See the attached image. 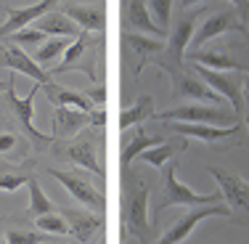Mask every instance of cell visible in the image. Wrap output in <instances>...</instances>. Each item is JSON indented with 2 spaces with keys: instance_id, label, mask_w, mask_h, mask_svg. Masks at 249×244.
<instances>
[{
  "instance_id": "484cf974",
  "label": "cell",
  "mask_w": 249,
  "mask_h": 244,
  "mask_svg": "<svg viewBox=\"0 0 249 244\" xmlns=\"http://www.w3.org/2000/svg\"><path fill=\"white\" fill-rule=\"evenodd\" d=\"M157 144H162V141H159V138H151V135L146 133L143 128H138L133 138L124 141V149H122V165H124V168H130V165L135 162V157H141V154H143L146 149H151V146H157Z\"/></svg>"
},
{
  "instance_id": "9a60e30c",
  "label": "cell",
  "mask_w": 249,
  "mask_h": 244,
  "mask_svg": "<svg viewBox=\"0 0 249 244\" xmlns=\"http://www.w3.org/2000/svg\"><path fill=\"white\" fill-rule=\"evenodd\" d=\"M196 16L194 11L178 16L173 21V32H170V40H167V53L175 58L178 64L186 61V51H188V43L194 40V27H196Z\"/></svg>"
},
{
  "instance_id": "d6a6232c",
  "label": "cell",
  "mask_w": 249,
  "mask_h": 244,
  "mask_svg": "<svg viewBox=\"0 0 249 244\" xmlns=\"http://www.w3.org/2000/svg\"><path fill=\"white\" fill-rule=\"evenodd\" d=\"M27 181H29V175H21V172H5V175H0V191H19Z\"/></svg>"
},
{
  "instance_id": "4fadbf2b",
  "label": "cell",
  "mask_w": 249,
  "mask_h": 244,
  "mask_svg": "<svg viewBox=\"0 0 249 244\" xmlns=\"http://www.w3.org/2000/svg\"><path fill=\"white\" fill-rule=\"evenodd\" d=\"M58 3H61V0H40V3L27 5V8H8V11H5V14H8V16H5V24L0 27V40L11 38L14 32H19V29H24L29 24H35L40 16L51 14Z\"/></svg>"
},
{
  "instance_id": "d6986e66",
  "label": "cell",
  "mask_w": 249,
  "mask_h": 244,
  "mask_svg": "<svg viewBox=\"0 0 249 244\" xmlns=\"http://www.w3.org/2000/svg\"><path fill=\"white\" fill-rule=\"evenodd\" d=\"M64 14L74 21L82 32H104L106 29V11L101 5H80L72 3L64 8Z\"/></svg>"
},
{
  "instance_id": "cb8c5ba5",
  "label": "cell",
  "mask_w": 249,
  "mask_h": 244,
  "mask_svg": "<svg viewBox=\"0 0 249 244\" xmlns=\"http://www.w3.org/2000/svg\"><path fill=\"white\" fill-rule=\"evenodd\" d=\"M45 96L53 106H72V109H80V112H93V101L85 96V93H74V91H67V88H58L48 82L45 85Z\"/></svg>"
},
{
  "instance_id": "d590c367",
  "label": "cell",
  "mask_w": 249,
  "mask_h": 244,
  "mask_svg": "<svg viewBox=\"0 0 249 244\" xmlns=\"http://www.w3.org/2000/svg\"><path fill=\"white\" fill-rule=\"evenodd\" d=\"M233 3V8H236V14H239V19L244 21H249V0H231Z\"/></svg>"
},
{
  "instance_id": "d4e9b609",
  "label": "cell",
  "mask_w": 249,
  "mask_h": 244,
  "mask_svg": "<svg viewBox=\"0 0 249 244\" xmlns=\"http://www.w3.org/2000/svg\"><path fill=\"white\" fill-rule=\"evenodd\" d=\"M127 21L130 27L141 29L146 35H154V38H162L164 29L154 24L151 19V11H146V0H127Z\"/></svg>"
},
{
  "instance_id": "4316f807",
  "label": "cell",
  "mask_w": 249,
  "mask_h": 244,
  "mask_svg": "<svg viewBox=\"0 0 249 244\" xmlns=\"http://www.w3.org/2000/svg\"><path fill=\"white\" fill-rule=\"evenodd\" d=\"M69 45H72V43H69V38H51V40H45V43L37 48L35 61H37L45 72H51L53 64H56V58H61L64 53H67Z\"/></svg>"
},
{
  "instance_id": "8d00e7d4",
  "label": "cell",
  "mask_w": 249,
  "mask_h": 244,
  "mask_svg": "<svg viewBox=\"0 0 249 244\" xmlns=\"http://www.w3.org/2000/svg\"><path fill=\"white\" fill-rule=\"evenodd\" d=\"M90 125L93 128H104L106 125V112L101 109V106H96V109L90 112Z\"/></svg>"
},
{
  "instance_id": "ac0fdd59",
  "label": "cell",
  "mask_w": 249,
  "mask_h": 244,
  "mask_svg": "<svg viewBox=\"0 0 249 244\" xmlns=\"http://www.w3.org/2000/svg\"><path fill=\"white\" fill-rule=\"evenodd\" d=\"M124 45L133 51V56L138 58L135 64V75L143 72V67H149L151 58H157L159 53L167 51V43L162 40H154V38H143V35H124Z\"/></svg>"
},
{
  "instance_id": "ffe728a7",
  "label": "cell",
  "mask_w": 249,
  "mask_h": 244,
  "mask_svg": "<svg viewBox=\"0 0 249 244\" xmlns=\"http://www.w3.org/2000/svg\"><path fill=\"white\" fill-rule=\"evenodd\" d=\"M186 58L191 64H201L207 69H217V72H249V67L239 58H231L225 53H212V51H186Z\"/></svg>"
},
{
  "instance_id": "ba28073f",
  "label": "cell",
  "mask_w": 249,
  "mask_h": 244,
  "mask_svg": "<svg viewBox=\"0 0 249 244\" xmlns=\"http://www.w3.org/2000/svg\"><path fill=\"white\" fill-rule=\"evenodd\" d=\"M212 215H220V218H231L233 212H231V207H225V205H215V207H210V205H201V207H191V210L186 212V215H180L175 220L173 225H170L167 231L162 234V239H159L157 244H180L183 239H186L188 234H191L194 228L201 223V220H207V218H212Z\"/></svg>"
},
{
  "instance_id": "4dcf8cb0",
  "label": "cell",
  "mask_w": 249,
  "mask_h": 244,
  "mask_svg": "<svg viewBox=\"0 0 249 244\" xmlns=\"http://www.w3.org/2000/svg\"><path fill=\"white\" fill-rule=\"evenodd\" d=\"M149 8H151L154 24L162 27L164 32H167V27L173 24V0H151Z\"/></svg>"
},
{
  "instance_id": "f35d334b",
  "label": "cell",
  "mask_w": 249,
  "mask_h": 244,
  "mask_svg": "<svg viewBox=\"0 0 249 244\" xmlns=\"http://www.w3.org/2000/svg\"><path fill=\"white\" fill-rule=\"evenodd\" d=\"M199 3H204V0H180V5H183V8H194V5H199Z\"/></svg>"
},
{
  "instance_id": "8fae6325",
  "label": "cell",
  "mask_w": 249,
  "mask_h": 244,
  "mask_svg": "<svg viewBox=\"0 0 249 244\" xmlns=\"http://www.w3.org/2000/svg\"><path fill=\"white\" fill-rule=\"evenodd\" d=\"M48 175H53L58 183H61L64 188H67L69 194L74 196L77 202H82L85 207H90L93 212H104L106 207V196L98 191L96 186H93L90 181H85L82 175H77V172H67V170H48Z\"/></svg>"
},
{
  "instance_id": "60d3db41",
  "label": "cell",
  "mask_w": 249,
  "mask_h": 244,
  "mask_svg": "<svg viewBox=\"0 0 249 244\" xmlns=\"http://www.w3.org/2000/svg\"><path fill=\"white\" fill-rule=\"evenodd\" d=\"M0 242H3V236H0Z\"/></svg>"
},
{
  "instance_id": "3957f363",
  "label": "cell",
  "mask_w": 249,
  "mask_h": 244,
  "mask_svg": "<svg viewBox=\"0 0 249 244\" xmlns=\"http://www.w3.org/2000/svg\"><path fill=\"white\" fill-rule=\"evenodd\" d=\"M98 45L101 38L82 32L72 45L64 53V61L58 67L51 69V75H61V72H85L88 80H96V64H98Z\"/></svg>"
},
{
  "instance_id": "7a4b0ae2",
  "label": "cell",
  "mask_w": 249,
  "mask_h": 244,
  "mask_svg": "<svg viewBox=\"0 0 249 244\" xmlns=\"http://www.w3.org/2000/svg\"><path fill=\"white\" fill-rule=\"evenodd\" d=\"M220 191L215 194H196L191 186L178 181V162H167V170L162 175V188H159L157 205H154V212L157 218L162 215L164 210L175 205H188V207H201V205H220Z\"/></svg>"
},
{
  "instance_id": "9c48e42d",
  "label": "cell",
  "mask_w": 249,
  "mask_h": 244,
  "mask_svg": "<svg viewBox=\"0 0 249 244\" xmlns=\"http://www.w3.org/2000/svg\"><path fill=\"white\" fill-rule=\"evenodd\" d=\"M225 32H241V35H249L247 32V24L239 19V14H236V8L231 11H217L215 16H210V19L201 24L196 32H194V40H191V51H201L210 40L220 38Z\"/></svg>"
},
{
  "instance_id": "e0dca14e",
  "label": "cell",
  "mask_w": 249,
  "mask_h": 244,
  "mask_svg": "<svg viewBox=\"0 0 249 244\" xmlns=\"http://www.w3.org/2000/svg\"><path fill=\"white\" fill-rule=\"evenodd\" d=\"M61 215L67 218L69 223V234L74 236L77 242H90V236L104 225V218L101 212H88V210H74V207H64Z\"/></svg>"
},
{
  "instance_id": "277c9868",
  "label": "cell",
  "mask_w": 249,
  "mask_h": 244,
  "mask_svg": "<svg viewBox=\"0 0 249 244\" xmlns=\"http://www.w3.org/2000/svg\"><path fill=\"white\" fill-rule=\"evenodd\" d=\"M37 93H40V85H35L24 98H19L16 96V77H11V85H8V91H5V98H8L11 112H14V117L19 120L21 130L27 133V138L35 144V149H45L56 138H53L51 133H40V130L35 128V122H32V117H35V96H37Z\"/></svg>"
},
{
  "instance_id": "44dd1931",
  "label": "cell",
  "mask_w": 249,
  "mask_h": 244,
  "mask_svg": "<svg viewBox=\"0 0 249 244\" xmlns=\"http://www.w3.org/2000/svg\"><path fill=\"white\" fill-rule=\"evenodd\" d=\"M29 27H37L43 35H56V38H80L82 35V29L77 27L67 14H58V11H51V14L40 16V19Z\"/></svg>"
},
{
  "instance_id": "52a82bcc",
  "label": "cell",
  "mask_w": 249,
  "mask_h": 244,
  "mask_svg": "<svg viewBox=\"0 0 249 244\" xmlns=\"http://www.w3.org/2000/svg\"><path fill=\"white\" fill-rule=\"evenodd\" d=\"M194 72H196L207 85L215 93H220L233 104L236 117L241 120V112H244V77H239L236 72H217V69H207L201 64H194Z\"/></svg>"
},
{
  "instance_id": "30bf717a",
  "label": "cell",
  "mask_w": 249,
  "mask_h": 244,
  "mask_svg": "<svg viewBox=\"0 0 249 244\" xmlns=\"http://www.w3.org/2000/svg\"><path fill=\"white\" fill-rule=\"evenodd\" d=\"M167 130H175L178 135H186V138H196L204 144H217V141H239L244 133V125L236 122L228 128H217V125H204V122H162Z\"/></svg>"
},
{
  "instance_id": "6da1fadb",
  "label": "cell",
  "mask_w": 249,
  "mask_h": 244,
  "mask_svg": "<svg viewBox=\"0 0 249 244\" xmlns=\"http://www.w3.org/2000/svg\"><path fill=\"white\" fill-rule=\"evenodd\" d=\"M149 194L151 186L141 172L133 168H124V223L127 236L138 239L141 244L151 242V225H149Z\"/></svg>"
},
{
  "instance_id": "836d02e7",
  "label": "cell",
  "mask_w": 249,
  "mask_h": 244,
  "mask_svg": "<svg viewBox=\"0 0 249 244\" xmlns=\"http://www.w3.org/2000/svg\"><path fill=\"white\" fill-rule=\"evenodd\" d=\"M85 96L93 101V106H104L106 104V88L104 85H93L85 91Z\"/></svg>"
},
{
  "instance_id": "f1b7e54d",
  "label": "cell",
  "mask_w": 249,
  "mask_h": 244,
  "mask_svg": "<svg viewBox=\"0 0 249 244\" xmlns=\"http://www.w3.org/2000/svg\"><path fill=\"white\" fill-rule=\"evenodd\" d=\"M8 244H45L53 242L51 234H43V231H27V228H11L8 236H5Z\"/></svg>"
},
{
  "instance_id": "e575fe53",
  "label": "cell",
  "mask_w": 249,
  "mask_h": 244,
  "mask_svg": "<svg viewBox=\"0 0 249 244\" xmlns=\"http://www.w3.org/2000/svg\"><path fill=\"white\" fill-rule=\"evenodd\" d=\"M16 135L14 133H0V154H5V151H11V149H16Z\"/></svg>"
},
{
  "instance_id": "2e32d148",
  "label": "cell",
  "mask_w": 249,
  "mask_h": 244,
  "mask_svg": "<svg viewBox=\"0 0 249 244\" xmlns=\"http://www.w3.org/2000/svg\"><path fill=\"white\" fill-rule=\"evenodd\" d=\"M3 64L8 69H14V72L37 80V85H48V82H51V72H45V69L40 67L32 56H27V53L19 48V45H11V48L3 51Z\"/></svg>"
},
{
  "instance_id": "5b68a950",
  "label": "cell",
  "mask_w": 249,
  "mask_h": 244,
  "mask_svg": "<svg viewBox=\"0 0 249 244\" xmlns=\"http://www.w3.org/2000/svg\"><path fill=\"white\" fill-rule=\"evenodd\" d=\"M154 120L162 122H204V125H217V128H228V125L241 122L236 117V112H225L217 109L212 104H186V106H175L170 112L154 114Z\"/></svg>"
},
{
  "instance_id": "8992f818",
  "label": "cell",
  "mask_w": 249,
  "mask_h": 244,
  "mask_svg": "<svg viewBox=\"0 0 249 244\" xmlns=\"http://www.w3.org/2000/svg\"><path fill=\"white\" fill-rule=\"evenodd\" d=\"M204 170L217 181V186H220V194L225 196V202H228L231 212H241V215L236 218V220H239V223H249V181H244V178L236 175V172H228V170H220V168H212V165H207Z\"/></svg>"
},
{
  "instance_id": "74e56055",
  "label": "cell",
  "mask_w": 249,
  "mask_h": 244,
  "mask_svg": "<svg viewBox=\"0 0 249 244\" xmlns=\"http://www.w3.org/2000/svg\"><path fill=\"white\" fill-rule=\"evenodd\" d=\"M244 106H247V114H249V75H244Z\"/></svg>"
},
{
  "instance_id": "7402d4cb",
  "label": "cell",
  "mask_w": 249,
  "mask_h": 244,
  "mask_svg": "<svg viewBox=\"0 0 249 244\" xmlns=\"http://www.w3.org/2000/svg\"><path fill=\"white\" fill-rule=\"evenodd\" d=\"M154 96L151 93H141L138 98L133 101V104L127 106V109L120 112V117H117V125H120V130H127L130 125H138V122H146V120H154Z\"/></svg>"
},
{
  "instance_id": "ab89813d",
  "label": "cell",
  "mask_w": 249,
  "mask_h": 244,
  "mask_svg": "<svg viewBox=\"0 0 249 244\" xmlns=\"http://www.w3.org/2000/svg\"><path fill=\"white\" fill-rule=\"evenodd\" d=\"M8 85H11V77H8V80H0V93L8 91Z\"/></svg>"
},
{
  "instance_id": "f546056e",
  "label": "cell",
  "mask_w": 249,
  "mask_h": 244,
  "mask_svg": "<svg viewBox=\"0 0 249 244\" xmlns=\"http://www.w3.org/2000/svg\"><path fill=\"white\" fill-rule=\"evenodd\" d=\"M35 228H40L43 234H51V236H58V234L64 236V234H69V223H67L61 215H53V212H48V215H37Z\"/></svg>"
},
{
  "instance_id": "603a6c76",
  "label": "cell",
  "mask_w": 249,
  "mask_h": 244,
  "mask_svg": "<svg viewBox=\"0 0 249 244\" xmlns=\"http://www.w3.org/2000/svg\"><path fill=\"white\" fill-rule=\"evenodd\" d=\"M186 149H188V138H186V135H183V138H173V141H162V144H157V146L146 149V151L141 154V159H143L146 165H151V168L162 170L164 165H167L170 159L175 157V154L186 151Z\"/></svg>"
},
{
  "instance_id": "5bb4252c",
  "label": "cell",
  "mask_w": 249,
  "mask_h": 244,
  "mask_svg": "<svg viewBox=\"0 0 249 244\" xmlns=\"http://www.w3.org/2000/svg\"><path fill=\"white\" fill-rule=\"evenodd\" d=\"M88 125H90V112H80V109H72V106H56L51 122V135L56 141L69 138L74 133H82Z\"/></svg>"
},
{
  "instance_id": "1f68e13d",
  "label": "cell",
  "mask_w": 249,
  "mask_h": 244,
  "mask_svg": "<svg viewBox=\"0 0 249 244\" xmlns=\"http://www.w3.org/2000/svg\"><path fill=\"white\" fill-rule=\"evenodd\" d=\"M11 38L19 45H27V48H40V45L45 43V35L40 32L37 27H24V29H19V32H14Z\"/></svg>"
},
{
  "instance_id": "7c38bea8",
  "label": "cell",
  "mask_w": 249,
  "mask_h": 244,
  "mask_svg": "<svg viewBox=\"0 0 249 244\" xmlns=\"http://www.w3.org/2000/svg\"><path fill=\"white\" fill-rule=\"evenodd\" d=\"M96 146H98V138L90 135V133H85V135H80V138H74L72 144L58 146L56 151H58V157L69 159L72 165H82L85 170H90V172H96L98 178H104L106 172L96 159Z\"/></svg>"
},
{
  "instance_id": "83f0119b",
  "label": "cell",
  "mask_w": 249,
  "mask_h": 244,
  "mask_svg": "<svg viewBox=\"0 0 249 244\" xmlns=\"http://www.w3.org/2000/svg\"><path fill=\"white\" fill-rule=\"evenodd\" d=\"M27 186H29V212H32L35 218H37V215H48V212H53V205H51L48 196L43 194V188H40L37 178L29 175Z\"/></svg>"
}]
</instances>
